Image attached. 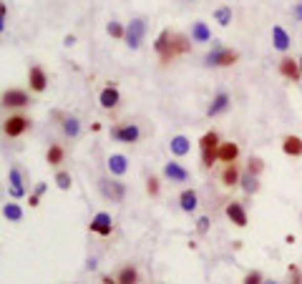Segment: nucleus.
Returning a JSON list of instances; mask_svg holds the SVG:
<instances>
[{
    "label": "nucleus",
    "instance_id": "nucleus-1",
    "mask_svg": "<svg viewBox=\"0 0 302 284\" xmlns=\"http://www.w3.org/2000/svg\"><path fill=\"white\" fill-rule=\"evenodd\" d=\"M219 134L217 131H207L199 141V148H202V166L209 169L214 166V161H219Z\"/></svg>",
    "mask_w": 302,
    "mask_h": 284
},
{
    "label": "nucleus",
    "instance_id": "nucleus-2",
    "mask_svg": "<svg viewBox=\"0 0 302 284\" xmlns=\"http://www.w3.org/2000/svg\"><path fill=\"white\" fill-rule=\"evenodd\" d=\"M240 60V56L234 53V51H229V48H224V46H214L209 53H207V58H204V63L207 65H211V68H227V65H234Z\"/></svg>",
    "mask_w": 302,
    "mask_h": 284
},
{
    "label": "nucleus",
    "instance_id": "nucleus-3",
    "mask_svg": "<svg viewBox=\"0 0 302 284\" xmlns=\"http://www.w3.org/2000/svg\"><path fill=\"white\" fill-rule=\"evenodd\" d=\"M154 48H156V53H159V58H161V63H169L174 56H179V53H177V43H174V33H171V30H161V35L156 38Z\"/></svg>",
    "mask_w": 302,
    "mask_h": 284
},
{
    "label": "nucleus",
    "instance_id": "nucleus-4",
    "mask_svg": "<svg viewBox=\"0 0 302 284\" xmlns=\"http://www.w3.org/2000/svg\"><path fill=\"white\" fill-rule=\"evenodd\" d=\"M144 35H146V23H144V18H134L128 26H126V46L131 48V51H136V48H141V43H144Z\"/></svg>",
    "mask_w": 302,
    "mask_h": 284
},
{
    "label": "nucleus",
    "instance_id": "nucleus-5",
    "mask_svg": "<svg viewBox=\"0 0 302 284\" xmlns=\"http://www.w3.org/2000/svg\"><path fill=\"white\" fill-rule=\"evenodd\" d=\"M28 128H30V121L26 116H8L5 123H3V131H5V136H10V139L23 136Z\"/></svg>",
    "mask_w": 302,
    "mask_h": 284
},
{
    "label": "nucleus",
    "instance_id": "nucleus-6",
    "mask_svg": "<svg viewBox=\"0 0 302 284\" xmlns=\"http://www.w3.org/2000/svg\"><path fill=\"white\" fill-rule=\"evenodd\" d=\"M111 136L121 143H136L139 136H141V131H139L136 123H126V126H114L111 128Z\"/></svg>",
    "mask_w": 302,
    "mask_h": 284
},
{
    "label": "nucleus",
    "instance_id": "nucleus-7",
    "mask_svg": "<svg viewBox=\"0 0 302 284\" xmlns=\"http://www.w3.org/2000/svg\"><path fill=\"white\" fill-rule=\"evenodd\" d=\"M89 229L93 234H101V236H111V231H114V222H111V214H106V211H98L93 219H91Z\"/></svg>",
    "mask_w": 302,
    "mask_h": 284
},
{
    "label": "nucleus",
    "instance_id": "nucleus-8",
    "mask_svg": "<svg viewBox=\"0 0 302 284\" xmlns=\"http://www.w3.org/2000/svg\"><path fill=\"white\" fill-rule=\"evenodd\" d=\"M98 186H101V194H103L106 199H111V201H123V194H126V186H123L121 181H111V179H101V181H98Z\"/></svg>",
    "mask_w": 302,
    "mask_h": 284
},
{
    "label": "nucleus",
    "instance_id": "nucleus-9",
    "mask_svg": "<svg viewBox=\"0 0 302 284\" xmlns=\"http://www.w3.org/2000/svg\"><path fill=\"white\" fill-rule=\"evenodd\" d=\"M28 103H30L28 93L20 91V88H10V91L3 93V106H8V108H23Z\"/></svg>",
    "mask_w": 302,
    "mask_h": 284
},
{
    "label": "nucleus",
    "instance_id": "nucleus-10",
    "mask_svg": "<svg viewBox=\"0 0 302 284\" xmlns=\"http://www.w3.org/2000/svg\"><path fill=\"white\" fill-rule=\"evenodd\" d=\"M8 191H10V196H13V199H20V196L26 194V189H23V173H20V169H10V173H8Z\"/></svg>",
    "mask_w": 302,
    "mask_h": 284
},
{
    "label": "nucleus",
    "instance_id": "nucleus-11",
    "mask_svg": "<svg viewBox=\"0 0 302 284\" xmlns=\"http://www.w3.org/2000/svg\"><path fill=\"white\" fill-rule=\"evenodd\" d=\"M164 176L171 179V181H177V184H186V181H189V171L184 169L181 164H177V161L164 164Z\"/></svg>",
    "mask_w": 302,
    "mask_h": 284
},
{
    "label": "nucleus",
    "instance_id": "nucleus-12",
    "mask_svg": "<svg viewBox=\"0 0 302 284\" xmlns=\"http://www.w3.org/2000/svg\"><path fill=\"white\" fill-rule=\"evenodd\" d=\"M28 83H30V88H33L35 93H43V91H46L48 78H46V71H43L40 65H33V68L28 71Z\"/></svg>",
    "mask_w": 302,
    "mask_h": 284
},
{
    "label": "nucleus",
    "instance_id": "nucleus-13",
    "mask_svg": "<svg viewBox=\"0 0 302 284\" xmlns=\"http://www.w3.org/2000/svg\"><path fill=\"white\" fill-rule=\"evenodd\" d=\"M227 216H229V222L234 227H247V211H244V206L240 201H229L227 204Z\"/></svg>",
    "mask_w": 302,
    "mask_h": 284
},
{
    "label": "nucleus",
    "instance_id": "nucleus-14",
    "mask_svg": "<svg viewBox=\"0 0 302 284\" xmlns=\"http://www.w3.org/2000/svg\"><path fill=\"white\" fill-rule=\"evenodd\" d=\"M279 73L290 81H300V63L295 58H282L279 60Z\"/></svg>",
    "mask_w": 302,
    "mask_h": 284
},
{
    "label": "nucleus",
    "instance_id": "nucleus-15",
    "mask_svg": "<svg viewBox=\"0 0 302 284\" xmlns=\"http://www.w3.org/2000/svg\"><path fill=\"white\" fill-rule=\"evenodd\" d=\"M119 101H121V96H119V91H116L114 85H106V88L98 93V103H101L103 108H116Z\"/></svg>",
    "mask_w": 302,
    "mask_h": 284
},
{
    "label": "nucleus",
    "instance_id": "nucleus-16",
    "mask_svg": "<svg viewBox=\"0 0 302 284\" xmlns=\"http://www.w3.org/2000/svg\"><path fill=\"white\" fill-rule=\"evenodd\" d=\"M229 108V96L224 93V91H219L217 96H214V101H211V106L207 108V116L209 118H214V116H219V114H224Z\"/></svg>",
    "mask_w": 302,
    "mask_h": 284
},
{
    "label": "nucleus",
    "instance_id": "nucleus-17",
    "mask_svg": "<svg viewBox=\"0 0 302 284\" xmlns=\"http://www.w3.org/2000/svg\"><path fill=\"white\" fill-rule=\"evenodd\" d=\"M237 156H240V146L234 141H227L219 146V161H222V164H234Z\"/></svg>",
    "mask_w": 302,
    "mask_h": 284
},
{
    "label": "nucleus",
    "instance_id": "nucleus-18",
    "mask_svg": "<svg viewBox=\"0 0 302 284\" xmlns=\"http://www.w3.org/2000/svg\"><path fill=\"white\" fill-rule=\"evenodd\" d=\"M272 43H274V48H277V51H282V53H285V51L290 48V43H292V40H290L287 30L282 28V26H274V28H272Z\"/></svg>",
    "mask_w": 302,
    "mask_h": 284
},
{
    "label": "nucleus",
    "instance_id": "nucleus-19",
    "mask_svg": "<svg viewBox=\"0 0 302 284\" xmlns=\"http://www.w3.org/2000/svg\"><path fill=\"white\" fill-rule=\"evenodd\" d=\"M179 206L184 211H194L197 206H199V196H197V191L194 189H184L179 196Z\"/></svg>",
    "mask_w": 302,
    "mask_h": 284
},
{
    "label": "nucleus",
    "instance_id": "nucleus-20",
    "mask_svg": "<svg viewBox=\"0 0 302 284\" xmlns=\"http://www.w3.org/2000/svg\"><path fill=\"white\" fill-rule=\"evenodd\" d=\"M240 181H242V176H240L237 164H227L224 171H222V184H224V186H237Z\"/></svg>",
    "mask_w": 302,
    "mask_h": 284
},
{
    "label": "nucleus",
    "instance_id": "nucleus-21",
    "mask_svg": "<svg viewBox=\"0 0 302 284\" xmlns=\"http://www.w3.org/2000/svg\"><path fill=\"white\" fill-rule=\"evenodd\" d=\"M58 118H63V134L66 136H71V139H76L78 136V131H81V123H78V118L76 116H63V114H56Z\"/></svg>",
    "mask_w": 302,
    "mask_h": 284
},
{
    "label": "nucleus",
    "instance_id": "nucleus-22",
    "mask_svg": "<svg viewBox=\"0 0 302 284\" xmlns=\"http://www.w3.org/2000/svg\"><path fill=\"white\" fill-rule=\"evenodd\" d=\"M282 151H285L287 156H302V139L300 136H285Z\"/></svg>",
    "mask_w": 302,
    "mask_h": 284
},
{
    "label": "nucleus",
    "instance_id": "nucleus-23",
    "mask_svg": "<svg viewBox=\"0 0 302 284\" xmlns=\"http://www.w3.org/2000/svg\"><path fill=\"white\" fill-rule=\"evenodd\" d=\"M126 169H128V161H126L123 154H111V156H109V171H111V173L121 176V173H126Z\"/></svg>",
    "mask_w": 302,
    "mask_h": 284
},
{
    "label": "nucleus",
    "instance_id": "nucleus-24",
    "mask_svg": "<svg viewBox=\"0 0 302 284\" xmlns=\"http://www.w3.org/2000/svg\"><path fill=\"white\" fill-rule=\"evenodd\" d=\"M191 40L194 43H207V40H211V30L207 23H194L191 26Z\"/></svg>",
    "mask_w": 302,
    "mask_h": 284
},
{
    "label": "nucleus",
    "instance_id": "nucleus-25",
    "mask_svg": "<svg viewBox=\"0 0 302 284\" xmlns=\"http://www.w3.org/2000/svg\"><path fill=\"white\" fill-rule=\"evenodd\" d=\"M169 148H171V154H174V156H186V154H189V148H191V143H189V139H186V136H174V139H171V143H169Z\"/></svg>",
    "mask_w": 302,
    "mask_h": 284
},
{
    "label": "nucleus",
    "instance_id": "nucleus-26",
    "mask_svg": "<svg viewBox=\"0 0 302 284\" xmlns=\"http://www.w3.org/2000/svg\"><path fill=\"white\" fill-rule=\"evenodd\" d=\"M63 156H66L63 146H58V143H53V146L48 148V154H46V161H48L51 166H58V164H63Z\"/></svg>",
    "mask_w": 302,
    "mask_h": 284
},
{
    "label": "nucleus",
    "instance_id": "nucleus-27",
    "mask_svg": "<svg viewBox=\"0 0 302 284\" xmlns=\"http://www.w3.org/2000/svg\"><path fill=\"white\" fill-rule=\"evenodd\" d=\"M240 184H242V191H244V194H254V191H260V181H257V176H252L249 171L242 176Z\"/></svg>",
    "mask_w": 302,
    "mask_h": 284
},
{
    "label": "nucleus",
    "instance_id": "nucleus-28",
    "mask_svg": "<svg viewBox=\"0 0 302 284\" xmlns=\"http://www.w3.org/2000/svg\"><path fill=\"white\" fill-rule=\"evenodd\" d=\"M3 216L10 219V222H20V219H23V209H20L18 204H5V206H3Z\"/></svg>",
    "mask_w": 302,
    "mask_h": 284
},
{
    "label": "nucleus",
    "instance_id": "nucleus-29",
    "mask_svg": "<svg viewBox=\"0 0 302 284\" xmlns=\"http://www.w3.org/2000/svg\"><path fill=\"white\" fill-rule=\"evenodd\" d=\"M139 282V274L134 267H123L119 272V284H136Z\"/></svg>",
    "mask_w": 302,
    "mask_h": 284
},
{
    "label": "nucleus",
    "instance_id": "nucleus-30",
    "mask_svg": "<svg viewBox=\"0 0 302 284\" xmlns=\"http://www.w3.org/2000/svg\"><path fill=\"white\" fill-rule=\"evenodd\" d=\"M214 18H217V23H219V26H229V23H232V8H227V5L217 8Z\"/></svg>",
    "mask_w": 302,
    "mask_h": 284
},
{
    "label": "nucleus",
    "instance_id": "nucleus-31",
    "mask_svg": "<svg viewBox=\"0 0 302 284\" xmlns=\"http://www.w3.org/2000/svg\"><path fill=\"white\" fill-rule=\"evenodd\" d=\"M262 169H265V161H262L260 156H252V159L247 161V171H249L252 176H260V173H262Z\"/></svg>",
    "mask_w": 302,
    "mask_h": 284
},
{
    "label": "nucleus",
    "instance_id": "nucleus-32",
    "mask_svg": "<svg viewBox=\"0 0 302 284\" xmlns=\"http://www.w3.org/2000/svg\"><path fill=\"white\" fill-rule=\"evenodd\" d=\"M56 184H58V189L68 191V189H71V184H73V179H71V173H68V171H58V173H56Z\"/></svg>",
    "mask_w": 302,
    "mask_h": 284
},
{
    "label": "nucleus",
    "instance_id": "nucleus-33",
    "mask_svg": "<svg viewBox=\"0 0 302 284\" xmlns=\"http://www.w3.org/2000/svg\"><path fill=\"white\" fill-rule=\"evenodd\" d=\"M109 35H114V38H126V28H123L121 23H116V20H111V23H109Z\"/></svg>",
    "mask_w": 302,
    "mask_h": 284
},
{
    "label": "nucleus",
    "instance_id": "nucleus-34",
    "mask_svg": "<svg viewBox=\"0 0 302 284\" xmlns=\"http://www.w3.org/2000/svg\"><path fill=\"white\" fill-rule=\"evenodd\" d=\"M290 282L292 284H302V272H300V267H295V264H290Z\"/></svg>",
    "mask_w": 302,
    "mask_h": 284
},
{
    "label": "nucleus",
    "instance_id": "nucleus-35",
    "mask_svg": "<svg viewBox=\"0 0 302 284\" xmlns=\"http://www.w3.org/2000/svg\"><path fill=\"white\" fill-rule=\"evenodd\" d=\"M242 284H265V279H262V274L260 272H249L247 277H244V282Z\"/></svg>",
    "mask_w": 302,
    "mask_h": 284
},
{
    "label": "nucleus",
    "instance_id": "nucleus-36",
    "mask_svg": "<svg viewBox=\"0 0 302 284\" xmlns=\"http://www.w3.org/2000/svg\"><path fill=\"white\" fill-rule=\"evenodd\" d=\"M197 231L199 234H207L209 231V216H199L197 219Z\"/></svg>",
    "mask_w": 302,
    "mask_h": 284
},
{
    "label": "nucleus",
    "instance_id": "nucleus-37",
    "mask_svg": "<svg viewBox=\"0 0 302 284\" xmlns=\"http://www.w3.org/2000/svg\"><path fill=\"white\" fill-rule=\"evenodd\" d=\"M146 191H149L151 196H156V194H159V179H156V176H151L149 181H146Z\"/></svg>",
    "mask_w": 302,
    "mask_h": 284
},
{
    "label": "nucleus",
    "instance_id": "nucleus-38",
    "mask_svg": "<svg viewBox=\"0 0 302 284\" xmlns=\"http://www.w3.org/2000/svg\"><path fill=\"white\" fill-rule=\"evenodd\" d=\"M292 18H295V20H302V5H295V10H292Z\"/></svg>",
    "mask_w": 302,
    "mask_h": 284
},
{
    "label": "nucleus",
    "instance_id": "nucleus-39",
    "mask_svg": "<svg viewBox=\"0 0 302 284\" xmlns=\"http://www.w3.org/2000/svg\"><path fill=\"white\" fill-rule=\"evenodd\" d=\"M40 204V196L38 194H30V206H38Z\"/></svg>",
    "mask_w": 302,
    "mask_h": 284
},
{
    "label": "nucleus",
    "instance_id": "nucleus-40",
    "mask_svg": "<svg viewBox=\"0 0 302 284\" xmlns=\"http://www.w3.org/2000/svg\"><path fill=\"white\" fill-rule=\"evenodd\" d=\"M63 43H66V46H73V43H76V38H73V35H66V40H63Z\"/></svg>",
    "mask_w": 302,
    "mask_h": 284
},
{
    "label": "nucleus",
    "instance_id": "nucleus-41",
    "mask_svg": "<svg viewBox=\"0 0 302 284\" xmlns=\"http://www.w3.org/2000/svg\"><path fill=\"white\" fill-rule=\"evenodd\" d=\"M43 191H46V184H38V186H35V194H38V196H40V194H43Z\"/></svg>",
    "mask_w": 302,
    "mask_h": 284
},
{
    "label": "nucleus",
    "instance_id": "nucleus-42",
    "mask_svg": "<svg viewBox=\"0 0 302 284\" xmlns=\"http://www.w3.org/2000/svg\"><path fill=\"white\" fill-rule=\"evenodd\" d=\"M103 284H116V282H114L111 277H103Z\"/></svg>",
    "mask_w": 302,
    "mask_h": 284
},
{
    "label": "nucleus",
    "instance_id": "nucleus-43",
    "mask_svg": "<svg viewBox=\"0 0 302 284\" xmlns=\"http://www.w3.org/2000/svg\"><path fill=\"white\" fill-rule=\"evenodd\" d=\"M265 284H277V282L274 279H265Z\"/></svg>",
    "mask_w": 302,
    "mask_h": 284
},
{
    "label": "nucleus",
    "instance_id": "nucleus-44",
    "mask_svg": "<svg viewBox=\"0 0 302 284\" xmlns=\"http://www.w3.org/2000/svg\"><path fill=\"white\" fill-rule=\"evenodd\" d=\"M300 81H302V58H300Z\"/></svg>",
    "mask_w": 302,
    "mask_h": 284
}]
</instances>
